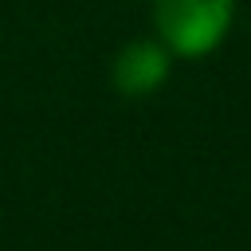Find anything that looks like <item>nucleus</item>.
<instances>
[{"label":"nucleus","instance_id":"f257e3e1","mask_svg":"<svg viewBox=\"0 0 251 251\" xmlns=\"http://www.w3.org/2000/svg\"><path fill=\"white\" fill-rule=\"evenodd\" d=\"M153 35L173 59L196 63L216 55L235 27V0H149Z\"/></svg>","mask_w":251,"mask_h":251},{"label":"nucleus","instance_id":"f03ea898","mask_svg":"<svg viewBox=\"0 0 251 251\" xmlns=\"http://www.w3.org/2000/svg\"><path fill=\"white\" fill-rule=\"evenodd\" d=\"M173 63V51L157 35H133L110 59V86L122 98H149L169 82Z\"/></svg>","mask_w":251,"mask_h":251}]
</instances>
